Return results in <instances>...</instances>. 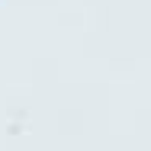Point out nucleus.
I'll list each match as a JSON object with an SVG mask.
<instances>
[]
</instances>
